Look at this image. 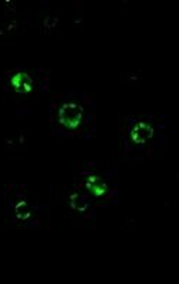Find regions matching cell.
Here are the masks:
<instances>
[{
	"instance_id": "3",
	"label": "cell",
	"mask_w": 179,
	"mask_h": 284,
	"mask_svg": "<svg viewBox=\"0 0 179 284\" xmlns=\"http://www.w3.org/2000/svg\"><path fill=\"white\" fill-rule=\"evenodd\" d=\"M12 86L15 88L16 92L27 93L29 91L33 89L35 82H33V79H32L29 73L20 72V73H17L16 76L12 78Z\"/></svg>"
},
{
	"instance_id": "1",
	"label": "cell",
	"mask_w": 179,
	"mask_h": 284,
	"mask_svg": "<svg viewBox=\"0 0 179 284\" xmlns=\"http://www.w3.org/2000/svg\"><path fill=\"white\" fill-rule=\"evenodd\" d=\"M82 116H83V109L76 102H66L59 111V121L68 130L76 128L82 121Z\"/></svg>"
},
{
	"instance_id": "4",
	"label": "cell",
	"mask_w": 179,
	"mask_h": 284,
	"mask_svg": "<svg viewBox=\"0 0 179 284\" xmlns=\"http://www.w3.org/2000/svg\"><path fill=\"white\" fill-rule=\"evenodd\" d=\"M87 205H89L87 195L83 194L80 190H78V191L72 195V207L75 208L76 211H85Z\"/></svg>"
},
{
	"instance_id": "2",
	"label": "cell",
	"mask_w": 179,
	"mask_h": 284,
	"mask_svg": "<svg viewBox=\"0 0 179 284\" xmlns=\"http://www.w3.org/2000/svg\"><path fill=\"white\" fill-rule=\"evenodd\" d=\"M152 137H154V128L146 122H138L131 132V138L136 145L146 144Z\"/></svg>"
}]
</instances>
